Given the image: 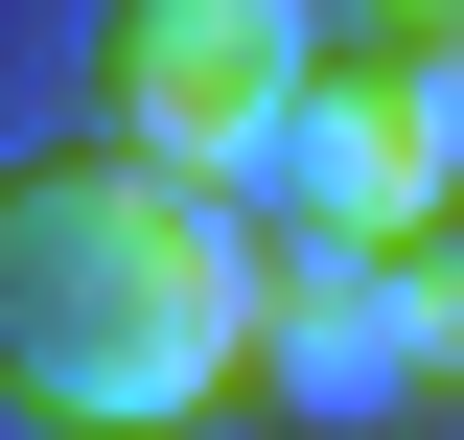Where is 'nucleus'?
<instances>
[{
  "mask_svg": "<svg viewBox=\"0 0 464 440\" xmlns=\"http://www.w3.org/2000/svg\"><path fill=\"white\" fill-rule=\"evenodd\" d=\"M232 348H256V232L209 186L116 139L0 163V417L24 440H232Z\"/></svg>",
  "mask_w": 464,
  "mask_h": 440,
  "instance_id": "obj_1",
  "label": "nucleus"
},
{
  "mask_svg": "<svg viewBox=\"0 0 464 440\" xmlns=\"http://www.w3.org/2000/svg\"><path fill=\"white\" fill-rule=\"evenodd\" d=\"M325 0H116L93 24V139L116 163L209 186V209H256V163H279V116L325 93Z\"/></svg>",
  "mask_w": 464,
  "mask_h": 440,
  "instance_id": "obj_2",
  "label": "nucleus"
},
{
  "mask_svg": "<svg viewBox=\"0 0 464 440\" xmlns=\"http://www.w3.org/2000/svg\"><path fill=\"white\" fill-rule=\"evenodd\" d=\"M418 325L395 255H256V348H232V440H418Z\"/></svg>",
  "mask_w": 464,
  "mask_h": 440,
  "instance_id": "obj_3",
  "label": "nucleus"
},
{
  "mask_svg": "<svg viewBox=\"0 0 464 440\" xmlns=\"http://www.w3.org/2000/svg\"><path fill=\"white\" fill-rule=\"evenodd\" d=\"M464 186H441V139H418V93H395V47H325V93L279 116V163H256V255H418Z\"/></svg>",
  "mask_w": 464,
  "mask_h": 440,
  "instance_id": "obj_4",
  "label": "nucleus"
},
{
  "mask_svg": "<svg viewBox=\"0 0 464 440\" xmlns=\"http://www.w3.org/2000/svg\"><path fill=\"white\" fill-rule=\"evenodd\" d=\"M395 325H418V394H464V209L395 255Z\"/></svg>",
  "mask_w": 464,
  "mask_h": 440,
  "instance_id": "obj_5",
  "label": "nucleus"
},
{
  "mask_svg": "<svg viewBox=\"0 0 464 440\" xmlns=\"http://www.w3.org/2000/svg\"><path fill=\"white\" fill-rule=\"evenodd\" d=\"M395 93H418V139H441V186H464V24H441V47H395Z\"/></svg>",
  "mask_w": 464,
  "mask_h": 440,
  "instance_id": "obj_6",
  "label": "nucleus"
},
{
  "mask_svg": "<svg viewBox=\"0 0 464 440\" xmlns=\"http://www.w3.org/2000/svg\"><path fill=\"white\" fill-rule=\"evenodd\" d=\"M325 24H348V47H441L464 0H325Z\"/></svg>",
  "mask_w": 464,
  "mask_h": 440,
  "instance_id": "obj_7",
  "label": "nucleus"
}]
</instances>
